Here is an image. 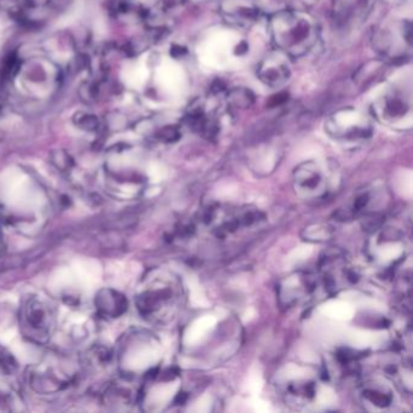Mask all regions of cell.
Returning <instances> with one entry per match:
<instances>
[{
	"label": "cell",
	"instance_id": "6da1fadb",
	"mask_svg": "<svg viewBox=\"0 0 413 413\" xmlns=\"http://www.w3.org/2000/svg\"><path fill=\"white\" fill-rule=\"evenodd\" d=\"M270 32L281 53L300 57L309 53L318 40L317 22L302 11H280L270 18Z\"/></svg>",
	"mask_w": 413,
	"mask_h": 413
},
{
	"label": "cell",
	"instance_id": "7a4b0ae2",
	"mask_svg": "<svg viewBox=\"0 0 413 413\" xmlns=\"http://www.w3.org/2000/svg\"><path fill=\"white\" fill-rule=\"evenodd\" d=\"M327 129L337 139H366L371 134V127L365 117L357 110L343 109L331 117Z\"/></svg>",
	"mask_w": 413,
	"mask_h": 413
},
{
	"label": "cell",
	"instance_id": "3957f363",
	"mask_svg": "<svg viewBox=\"0 0 413 413\" xmlns=\"http://www.w3.org/2000/svg\"><path fill=\"white\" fill-rule=\"evenodd\" d=\"M22 326L28 337L35 341L46 338L51 326V312L48 305L37 298H31L21 312Z\"/></svg>",
	"mask_w": 413,
	"mask_h": 413
},
{
	"label": "cell",
	"instance_id": "277c9868",
	"mask_svg": "<svg viewBox=\"0 0 413 413\" xmlns=\"http://www.w3.org/2000/svg\"><path fill=\"white\" fill-rule=\"evenodd\" d=\"M257 75L267 87L273 89L283 87L291 75L290 63L287 61L286 55L280 50L279 53L268 55L258 65Z\"/></svg>",
	"mask_w": 413,
	"mask_h": 413
},
{
	"label": "cell",
	"instance_id": "5b68a950",
	"mask_svg": "<svg viewBox=\"0 0 413 413\" xmlns=\"http://www.w3.org/2000/svg\"><path fill=\"white\" fill-rule=\"evenodd\" d=\"M260 13L255 0H224L221 5V15L231 26H253L260 18Z\"/></svg>",
	"mask_w": 413,
	"mask_h": 413
},
{
	"label": "cell",
	"instance_id": "8992f818",
	"mask_svg": "<svg viewBox=\"0 0 413 413\" xmlns=\"http://www.w3.org/2000/svg\"><path fill=\"white\" fill-rule=\"evenodd\" d=\"M295 182L297 189L307 196H322L326 187L322 170L313 161H308L297 167Z\"/></svg>",
	"mask_w": 413,
	"mask_h": 413
},
{
	"label": "cell",
	"instance_id": "52a82bcc",
	"mask_svg": "<svg viewBox=\"0 0 413 413\" xmlns=\"http://www.w3.org/2000/svg\"><path fill=\"white\" fill-rule=\"evenodd\" d=\"M96 305L101 313L105 314L107 317L117 318L127 310V302L125 297L119 292L106 288L97 293Z\"/></svg>",
	"mask_w": 413,
	"mask_h": 413
},
{
	"label": "cell",
	"instance_id": "ba28073f",
	"mask_svg": "<svg viewBox=\"0 0 413 413\" xmlns=\"http://www.w3.org/2000/svg\"><path fill=\"white\" fill-rule=\"evenodd\" d=\"M379 113L388 122H394V120H399L401 117H406L411 110L409 103L405 100L402 96H399L398 94H390V95L386 96L382 103L379 105Z\"/></svg>",
	"mask_w": 413,
	"mask_h": 413
},
{
	"label": "cell",
	"instance_id": "9c48e42d",
	"mask_svg": "<svg viewBox=\"0 0 413 413\" xmlns=\"http://www.w3.org/2000/svg\"><path fill=\"white\" fill-rule=\"evenodd\" d=\"M255 96L253 92L245 87H236L228 94V102L229 105L234 106L236 108H248L253 105Z\"/></svg>",
	"mask_w": 413,
	"mask_h": 413
},
{
	"label": "cell",
	"instance_id": "30bf717a",
	"mask_svg": "<svg viewBox=\"0 0 413 413\" xmlns=\"http://www.w3.org/2000/svg\"><path fill=\"white\" fill-rule=\"evenodd\" d=\"M365 398L367 400H370L372 404L381 406V407H387L392 402V396L389 395V394L374 392V390L366 392Z\"/></svg>",
	"mask_w": 413,
	"mask_h": 413
},
{
	"label": "cell",
	"instance_id": "8fae6325",
	"mask_svg": "<svg viewBox=\"0 0 413 413\" xmlns=\"http://www.w3.org/2000/svg\"><path fill=\"white\" fill-rule=\"evenodd\" d=\"M383 217L379 213H367L362 220V227L367 231H379L382 226Z\"/></svg>",
	"mask_w": 413,
	"mask_h": 413
},
{
	"label": "cell",
	"instance_id": "7c38bea8",
	"mask_svg": "<svg viewBox=\"0 0 413 413\" xmlns=\"http://www.w3.org/2000/svg\"><path fill=\"white\" fill-rule=\"evenodd\" d=\"M308 231H310V234L308 235L309 238H312L309 240H317V241L327 240V238H330L332 235V231L329 226H317V231H313L312 229H308Z\"/></svg>",
	"mask_w": 413,
	"mask_h": 413
},
{
	"label": "cell",
	"instance_id": "4fadbf2b",
	"mask_svg": "<svg viewBox=\"0 0 413 413\" xmlns=\"http://www.w3.org/2000/svg\"><path fill=\"white\" fill-rule=\"evenodd\" d=\"M0 369L6 374H13L16 370V362L9 354H0Z\"/></svg>",
	"mask_w": 413,
	"mask_h": 413
},
{
	"label": "cell",
	"instance_id": "5bb4252c",
	"mask_svg": "<svg viewBox=\"0 0 413 413\" xmlns=\"http://www.w3.org/2000/svg\"><path fill=\"white\" fill-rule=\"evenodd\" d=\"M194 1H198V3H201V1H210V0H194Z\"/></svg>",
	"mask_w": 413,
	"mask_h": 413
}]
</instances>
